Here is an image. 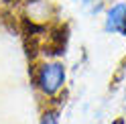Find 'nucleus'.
Returning <instances> with one entry per match:
<instances>
[{"mask_svg":"<svg viewBox=\"0 0 126 124\" xmlns=\"http://www.w3.org/2000/svg\"><path fill=\"white\" fill-rule=\"evenodd\" d=\"M33 83L37 92L47 100L57 98L67 83V67L61 59H45L35 65Z\"/></svg>","mask_w":126,"mask_h":124,"instance_id":"f257e3e1","label":"nucleus"},{"mask_svg":"<svg viewBox=\"0 0 126 124\" xmlns=\"http://www.w3.org/2000/svg\"><path fill=\"white\" fill-rule=\"evenodd\" d=\"M102 29L106 35L126 37V0H110L102 14Z\"/></svg>","mask_w":126,"mask_h":124,"instance_id":"f03ea898","label":"nucleus"},{"mask_svg":"<svg viewBox=\"0 0 126 124\" xmlns=\"http://www.w3.org/2000/svg\"><path fill=\"white\" fill-rule=\"evenodd\" d=\"M22 16L31 25H47L55 14L57 6L53 0H22Z\"/></svg>","mask_w":126,"mask_h":124,"instance_id":"7ed1b4c3","label":"nucleus"},{"mask_svg":"<svg viewBox=\"0 0 126 124\" xmlns=\"http://www.w3.org/2000/svg\"><path fill=\"white\" fill-rule=\"evenodd\" d=\"M39 124H59V110L57 108H47V110H43L41 118H39Z\"/></svg>","mask_w":126,"mask_h":124,"instance_id":"20e7f679","label":"nucleus"},{"mask_svg":"<svg viewBox=\"0 0 126 124\" xmlns=\"http://www.w3.org/2000/svg\"><path fill=\"white\" fill-rule=\"evenodd\" d=\"M114 124H124V120H116V122H114Z\"/></svg>","mask_w":126,"mask_h":124,"instance_id":"39448f33","label":"nucleus"}]
</instances>
